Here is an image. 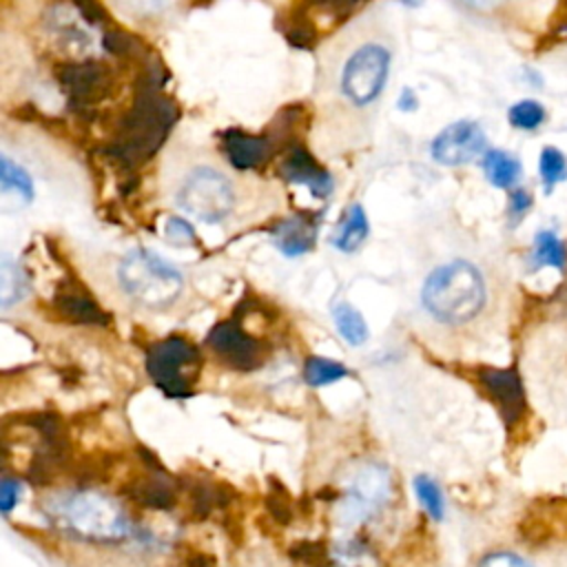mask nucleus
<instances>
[{
	"instance_id": "72a5a7b5",
	"label": "nucleus",
	"mask_w": 567,
	"mask_h": 567,
	"mask_svg": "<svg viewBox=\"0 0 567 567\" xmlns=\"http://www.w3.org/2000/svg\"><path fill=\"white\" fill-rule=\"evenodd\" d=\"M20 498V483L16 478L4 476L0 481V507L4 514H9L13 509V505H18Z\"/></svg>"
},
{
	"instance_id": "4c0bfd02",
	"label": "nucleus",
	"mask_w": 567,
	"mask_h": 567,
	"mask_svg": "<svg viewBox=\"0 0 567 567\" xmlns=\"http://www.w3.org/2000/svg\"><path fill=\"white\" fill-rule=\"evenodd\" d=\"M399 2H403V4H408V7H419L423 0H399Z\"/></svg>"
},
{
	"instance_id": "7ed1b4c3",
	"label": "nucleus",
	"mask_w": 567,
	"mask_h": 567,
	"mask_svg": "<svg viewBox=\"0 0 567 567\" xmlns=\"http://www.w3.org/2000/svg\"><path fill=\"white\" fill-rule=\"evenodd\" d=\"M51 518L64 532L93 543H117L131 532L122 507L93 489H80L58 498L51 505Z\"/></svg>"
},
{
	"instance_id": "c756f323",
	"label": "nucleus",
	"mask_w": 567,
	"mask_h": 567,
	"mask_svg": "<svg viewBox=\"0 0 567 567\" xmlns=\"http://www.w3.org/2000/svg\"><path fill=\"white\" fill-rule=\"evenodd\" d=\"M73 7L78 9V13L93 27H111V16L109 11L100 4V0H71Z\"/></svg>"
},
{
	"instance_id": "2f4dec72",
	"label": "nucleus",
	"mask_w": 567,
	"mask_h": 567,
	"mask_svg": "<svg viewBox=\"0 0 567 567\" xmlns=\"http://www.w3.org/2000/svg\"><path fill=\"white\" fill-rule=\"evenodd\" d=\"M478 567H534L529 560L520 558L518 554L512 551H494L487 554Z\"/></svg>"
},
{
	"instance_id": "aec40b11",
	"label": "nucleus",
	"mask_w": 567,
	"mask_h": 567,
	"mask_svg": "<svg viewBox=\"0 0 567 567\" xmlns=\"http://www.w3.org/2000/svg\"><path fill=\"white\" fill-rule=\"evenodd\" d=\"M532 259L536 266H551V268L563 270L565 261H567L565 244L551 230H538L534 237Z\"/></svg>"
},
{
	"instance_id": "0eeeda50",
	"label": "nucleus",
	"mask_w": 567,
	"mask_h": 567,
	"mask_svg": "<svg viewBox=\"0 0 567 567\" xmlns=\"http://www.w3.org/2000/svg\"><path fill=\"white\" fill-rule=\"evenodd\" d=\"M199 361V352L190 341L184 337H166L148 348L146 372L164 394L182 399L193 392L190 372Z\"/></svg>"
},
{
	"instance_id": "7c9ffc66",
	"label": "nucleus",
	"mask_w": 567,
	"mask_h": 567,
	"mask_svg": "<svg viewBox=\"0 0 567 567\" xmlns=\"http://www.w3.org/2000/svg\"><path fill=\"white\" fill-rule=\"evenodd\" d=\"M166 239L168 241H173V244H177V246H188V244H193L195 241V230H193V226L186 221V219H182V217H171L168 221H166Z\"/></svg>"
},
{
	"instance_id": "9b49d317",
	"label": "nucleus",
	"mask_w": 567,
	"mask_h": 567,
	"mask_svg": "<svg viewBox=\"0 0 567 567\" xmlns=\"http://www.w3.org/2000/svg\"><path fill=\"white\" fill-rule=\"evenodd\" d=\"M210 350L235 370H255L264 363V343L233 321L217 323L206 337Z\"/></svg>"
},
{
	"instance_id": "20e7f679",
	"label": "nucleus",
	"mask_w": 567,
	"mask_h": 567,
	"mask_svg": "<svg viewBox=\"0 0 567 567\" xmlns=\"http://www.w3.org/2000/svg\"><path fill=\"white\" fill-rule=\"evenodd\" d=\"M122 290L144 308L159 310L182 292V275L175 266L146 248L131 250L117 268Z\"/></svg>"
},
{
	"instance_id": "a211bd4d",
	"label": "nucleus",
	"mask_w": 567,
	"mask_h": 567,
	"mask_svg": "<svg viewBox=\"0 0 567 567\" xmlns=\"http://www.w3.org/2000/svg\"><path fill=\"white\" fill-rule=\"evenodd\" d=\"M481 166H483L487 182L496 188H512L523 175V166H520L518 157L507 151H501V148L487 151L483 155Z\"/></svg>"
},
{
	"instance_id": "f8f14e48",
	"label": "nucleus",
	"mask_w": 567,
	"mask_h": 567,
	"mask_svg": "<svg viewBox=\"0 0 567 567\" xmlns=\"http://www.w3.org/2000/svg\"><path fill=\"white\" fill-rule=\"evenodd\" d=\"M219 142H221V151H224L226 159L237 171H255V168L264 166L277 151L275 140L268 133L255 135V133H246L241 128L221 131Z\"/></svg>"
},
{
	"instance_id": "ddd939ff",
	"label": "nucleus",
	"mask_w": 567,
	"mask_h": 567,
	"mask_svg": "<svg viewBox=\"0 0 567 567\" xmlns=\"http://www.w3.org/2000/svg\"><path fill=\"white\" fill-rule=\"evenodd\" d=\"M279 171L286 182L310 188L315 197H328L332 190L330 173L312 157V153L301 142H295L286 148Z\"/></svg>"
},
{
	"instance_id": "c85d7f7f",
	"label": "nucleus",
	"mask_w": 567,
	"mask_h": 567,
	"mask_svg": "<svg viewBox=\"0 0 567 567\" xmlns=\"http://www.w3.org/2000/svg\"><path fill=\"white\" fill-rule=\"evenodd\" d=\"M137 498H140L144 505H148V507H162V509H166V507L173 505V494H171V489H168L164 483H159V481H146V483H142V485L137 487Z\"/></svg>"
},
{
	"instance_id": "b1692460",
	"label": "nucleus",
	"mask_w": 567,
	"mask_h": 567,
	"mask_svg": "<svg viewBox=\"0 0 567 567\" xmlns=\"http://www.w3.org/2000/svg\"><path fill=\"white\" fill-rule=\"evenodd\" d=\"M0 184H2V190H16L24 202H31L33 199V182L29 177V173L11 162V157L2 155L0 157Z\"/></svg>"
},
{
	"instance_id": "f3484780",
	"label": "nucleus",
	"mask_w": 567,
	"mask_h": 567,
	"mask_svg": "<svg viewBox=\"0 0 567 567\" xmlns=\"http://www.w3.org/2000/svg\"><path fill=\"white\" fill-rule=\"evenodd\" d=\"M388 487H390V483H388V476H385L383 470L365 467L357 476V481L350 489V503L348 505L354 503L357 514H368V512H372L374 503H381L385 498Z\"/></svg>"
},
{
	"instance_id": "f704fd0d",
	"label": "nucleus",
	"mask_w": 567,
	"mask_h": 567,
	"mask_svg": "<svg viewBox=\"0 0 567 567\" xmlns=\"http://www.w3.org/2000/svg\"><path fill=\"white\" fill-rule=\"evenodd\" d=\"M461 9L472 11V13H492L501 9L507 0H454Z\"/></svg>"
},
{
	"instance_id": "9d476101",
	"label": "nucleus",
	"mask_w": 567,
	"mask_h": 567,
	"mask_svg": "<svg viewBox=\"0 0 567 567\" xmlns=\"http://www.w3.org/2000/svg\"><path fill=\"white\" fill-rule=\"evenodd\" d=\"M487 146L485 131L472 120H458L445 126L430 146L432 157L443 166H463L476 159Z\"/></svg>"
},
{
	"instance_id": "dca6fc26",
	"label": "nucleus",
	"mask_w": 567,
	"mask_h": 567,
	"mask_svg": "<svg viewBox=\"0 0 567 567\" xmlns=\"http://www.w3.org/2000/svg\"><path fill=\"white\" fill-rule=\"evenodd\" d=\"M315 235H317V224L310 217H290L284 219L275 230H272V239L279 246L281 252L297 257L303 255L312 248L315 244Z\"/></svg>"
},
{
	"instance_id": "a878e982",
	"label": "nucleus",
	"mask_w": 567,
	"mask_h": 567,
	"mask_svg": "<svg viewBox=\"0 0 567 567\" xmlns=\"http://www.w3.org/2000/svg\"><path fill=\"white\" fill-rule=\"evenodd\" d=\"M303 377L310 385H328L343 377H348V368L339 361L323 359V357H310L303 368Z\"/></svg>"
},
{
	"instance_id": "c9c22d12",
	"label": "nucleus",
	"mask_w": 567,
	"mask_h": 567,
	"mask_svg": "<svg viewBox=\"0 0 567 567\" xmlns=\"http://www.w3.org/2000/svg\"><path fill=\"white\" fill-rule=\"evenodd\" d=\"M416 104H419V100H416L414 91H412V89H403L401 95H399V100H396V106H399L401 111H414Z\"/></svg>"
},
{
	"instance_id": "4468645a",
	"label": "nucleus",
	"mask_w": 567,
	"mask_h": 567,
	"mask_svg": "<svg viewBox=\"0 0 567 567\" xmlns=\"http://www.w3.org/2000/svg\"><path fill=\"white\" fill-rule=\"evenodd\" d=\"M481 381L487 388L489 396L498 405L503 419L507 423L516 421L523 412L525 399H523V385L514 370H483Z\"/></svg>"
},
{
	"instance_id": "bb28decb",
	"label": "nucleus",
	"mask_w": 567,
	"mask_h": 567,
	"mask_svg": "<svg viewBox=\"0 0 567 567\" xmlns=\"http://www.w3.org/2000/svg\"><path fill=\"white\" fill-rule=\"evenodd\" d=\"M507 120L514 128L534 131L545 122V106L536 100H520V102L509 106Z\"/></svg>"
},
{
	"instance_id": "1a4fd4ad",
	"label": "nucleus",
	"mask_w": 567,
	"mask_h": 567,
	"mask_svg": "<svg viewBox=\"0 0 567 567\" xmlns=\"http://www.w3.org/2000/svg\"><path fill=\"white\" fill-rule=\"evenodd\" d=\"M53 75L62 93L66 95L69 111H73L82 120H93L97 102L109 95V89L113 84L111 69L100 60L55 64Z\"/></svg>"
},
{
	"instance_id": "6ab92c4d",
	"label": "nucleus",
	"mask_w": 567,
	"mask_h": 567,
	"mask_svg": "<svg viewBox=\"0 0 567 567\" xmlns=\"http://www.w3.org/2000/svg\"><path fill=\"white\" fill-rule=\"evenodd\" d=\"M368 230L370 226H368L365 210L359 204H352L346 208L343 217L339 219V226L332 235V244L343 252H352L365 241Z\"/></svg>"
},
{
	"instance_id": "393cba45",
	"label": "nucleus",
	"mask_w": 567,
	"mask_h": 567,
	"mask_svg": "<svg viewBox=\"0 0 567 567\" xmlns=\"http://www.w3.org/2000/svg\"><path fill=\"white\" fill-rule=\"evenodd\" d=\"M538 173H540L545 193H551V188L558 182L567 179V157H565V153L554 148V146H545L540 151V157H538Z\"/></svg>"
},
{
	"instance_id": "f257e3e1",
	"label": "nucleus",
	"mask_w": 567,
	"mask_h": 567,
	"mask_svg": "<svg viewBox=\"0 0 567 567\" xmlns=\"http://www.w3.org/2000/svg\"><path fill=\"white\" fill-rule=\"evenodd\" d=\"M162 86L164 71L153 62L140 78L131 106L124 111L104 146L106 157L124 171H135L140 164L151 159L179 117L177 104Z\"/></svg>"
},
{
	"instance_id": "39448f33",
	"label": "nucleus",
	"mask_w": 567,
	"mask_h": 567,
	"mask_svg": "<svg viewBox=\"0 0 567 567\" xmlns=\"http://www.w3.org/2000/svg\"><path fill=\"white\" fill-rule=\"evenodd\" d=\"M390 62H392V53L388 51V47L379 42H365L357 47L341 69V78H339L341 95L352 106L372 104L381 95L388 82Z\"/></svg>"
},
{
	"instance_id": "cd10ccee",
	"label": "nucleus",
	"mask_w": 567,
	"mask_h": 567,
	"mask_svg": "<svg viewBox=\"0 0 567 567\" xmlns=\"http://www.w3.org/2000/svg\"><path fill=\"white\" fill-rule=\"evenodd\" d=\"M414 489L421 501V505L427 509V514L436 520L443 518V494L439 485L430 476H416L414 478Z\"/></svg>"
},
{
	"instance_id": "423d86ee",
	"label": "nucleus",
	"mask_w": 567,
	"mask_h": 567,
	"mask_svg": "<svg viewBox=\"0 0 567 567\" xmlns=\"http://www.w3.org/2000/svg\"><path fill=\"white\" fill-rule=\"evenodd\" d=\"M177 204L188 215L215 224L230 215L235 206V190L226 175L210 166L193 168L177 188Z\"/></svg>"
},
{
	"instance_id": "412c9836",
	"label": "nucleus",
	"mask_w": 567,
	"mask_h": 567,
	"mask_svg": "<svg viewBox=\"0 0 567 567\" xmlns=\"http://www.w3.org/2000/svg\"><path fill=\"white\" fill-rule=\"evenodd\" d=\"M332 319L334 326L339 330V334L350 343V346H361L368 339V326L365 319L361 317V312L357 308H352L350 303H339L332 310Z\"/></svg>"
},
{
	"instance_id": "2eb2a0df",
	"label": "nucleus",
	"mask_w": 567,
	"mask_h": 567,
	"mask_svg": "<svg viewBox=\"0 0 567 567\" xmlns=\"http://www.w3.org/2000/svg\"><path fill=\"white\" fill-rule=\"evenodd\" d=\"M55 308L64 319L73 323H84V326L109 323V317L102 312V308L89 295H84V290H78V288L60 290L55 297Z\"/></svg>"
},
{
	"instance_id": "5701e85b",
	"label": "nucleus",
	"mask_w": 567,
	"mask_h": 567,
	"mask_svg": "<svg viewBox=\"0 0 567 567\" xmlns=\"http://www.w3.org/2000/svg\"><path fill=\"white\" fill-rule=\"evenodd\" d=\"M27 292V275L20 270L18 264L11 259H2L0 266V303L2 308H9L11 303L20 301Z\"/></svg>"
},
{
	"instance_id": "e433bc0d",
	"label": "nucleus",
	"mask_w": 567,
	"mask_h": 567,
	"mask_svg": "<svg viewBox=\"0 0 567 567\" xmlns=\"http://www.w3.org/2000/svg\"><path fill=\"white\" fill-rule=\"evenodd\" d=\"M554 31H556V33H567V11H565V16H563V18L556 22Z\"/></svg>"
},
{
	"instance_id": "58836bf2",
	"label": "nucleus",
	"mask_w": 567,
	"mask_h": 567,
	"mask_svg": "<svg viewBox=\"0 0 567 567\" xmlns=\"http://www.w3.org/2000/svg\"><path fill=\"white\" fill-rule=\"evenodd\" d=\"M193 2H197V4H206V2H210V0H193Z\"/></svg>"
},
{
	"instance_id": "473e14b6",
	"label": "nucleus",
	"mask_w": 567,
	"mask_h": 567,
	"mask_svg": "<svg viewBox=\"0 0 567 567\" xmlns=\"http://www.w3.org/2000/svg\"><path fill=\"white\" fill-rule=\"evenodd\" d=\"M529 206H532V195H529L525 188H516V190H512L507 213H509V217H512V221H514V224H516L518 219H523V217H525V213L529 210Z\"/></svg>"
},
{
	"instance_id": "f03ea898",
	"label": "nucleus",
	"mask_w": 567,
	"mask_h": 567,
	"mask_svg": "<svg viewBox=\"0 0 567 567\" xmlns=\"http://www.w3.org/2000/svg\"><path fill=\"white\" fill-rule=\"evenodd\" d=\"M421 299L436 321L463 326L483 312L487 303V284L476 264L452 259L427 275Z\"/></svg>"
},
{
	"instance_id": "4be33fe9",
	"label": "nucleus",
	"mask_w": 567,
	"mask_h": 567,
	"mask_svg": "<svg viewBox=\"0 0 567 567\" xmlns=\"http://www.w3.org/2000/svg\"><path fill=\"white\" fill-rule=\"evenodd\" d=\"M102 47L106 53L111 55H117V58H144V42L137 40L133 33L111 24L104 29V35H102Z\"/></svg>"
},
{
	"instance_id": "6e6552de",
	"label": "nucleus",
	"mask_w": 567,
	"mask_h": 567,
	"mask_svg": "<svg viewBox=\"0 0 567 567\" xmlns=\"http://www.w3.org/2000/svg\"><path fill=\"white\" fill-rule=\"evenodd\" d=\"M368 0H297L286 16L284 35L297 49H312L323 33L354 16Z\"/></svg>"
}]
</instances>
